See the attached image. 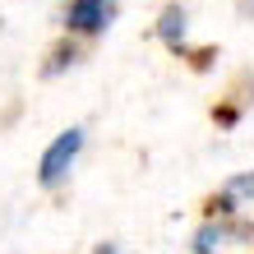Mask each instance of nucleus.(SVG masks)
<instances>
[{
    "mask_svg": "<svg viewBox=\"0 0 254 254\" xmlns=\"http://www.w3.org/2000/svg\"><path fill=\"white\" fill-rule=\"evenodd\" d=\"M153 33H157V42H162L171 56H190V9L181 5V0L162 5V9H157Z\"/></svg>",
    "mask_w": 254,
    "mask_h": 254,
    "instance_id": "nucleus-5",
    "label": "nucleus"
},
{
    "mask_svg": "<svg viewBox=\"0 0 254 254\" xmlns=\"http://www.w3.org/2000/svg\"><path fill=\"white\" fill-rule=\"evenodd\" d=\"M213 213L254 227V171H241V176H231V181L217 185V194H213Z\"/></svg>",
    "mask_w": 254,
    "mask_h": 254,
    "instance_id": "nucleus-4",
    "label": "nucleus"
},
{
    "mask_svg": "<svg viewBox=\"0 0 254 254\" xmlns=\"http://www.w3.org/2000/svg\"><path fill=\"white\" fill-rule=\"evenodd\" d=\"M79 61H83V42H79V37H65L61 47H56V51L47 56L42 74H47V79H61V74H65V69H74Z\"/></svg>",
    "mask_w": 254,
    "mask_h": 254,
    "instance_id": "nucleus-6",
    "label": "nucleus"
},
{
    "mask_svg": "<svg viewBox=\"0 0 254 254\" xmlns=\"http://www.w3.org/2000/svg\"><path fill=\"white\" fill-rule=\"evenodd\" d=\"M190 250L194 254H254V227L213 213L208 222H199V231L190 236Z\"/></svg>",
    "mask_w": 254,
    "mask_h": 254,
    "instance_id": "nucleus-2",
    "label": "nucleus"
},
{
    "mask_svg": "<svg viewBox=\"0 0 254 254\" xmlns=\"http://www.w3.org/2000/svg\"><path fill=\"white\" fill-rule=\"evenodd\" d=\"M93 254H121V250H116V245H97Z\"/></svg>",
    "mask_w": 254,
    "mask_h": 254,
    "instance_id": "nucleus-7",
    "label": "nucleus"
},
{
    "mask_svg": "<svg viewBox=\"0 0 254 254\" xmlns=\"http://www.w3.org/2000/svg\"><path fill=\"white\" fill-rule=\"evenodd\" d=\"M83 143H88L83 125H69V129L56 134V139L42 148V157H37V185L51 190V194L61 185H69V176H74V167H79V157H83Z\"/></svg>",
    "mask_w": 254,
    "mask_h": 254,
    "instance_id": "nucleus-1",
    "label": "nucleus"
},
{
    "mask_svg": "<svg viewBox=\"0 0 254 254\" xmlns=\"http://www.w3.org/2000/svg\"><path fill=\"white\" fill-rule=\"evenodd\" d=\"M116 0H69L65 14H61V28L65 37H79V42H97L107 28L116 23Z\"/></svg>",
    "mask_w": 254,
    "mask_h": 254,
    "instance_id": "nucleus-3",
    "label": "nucleus"
}]
</instances>
